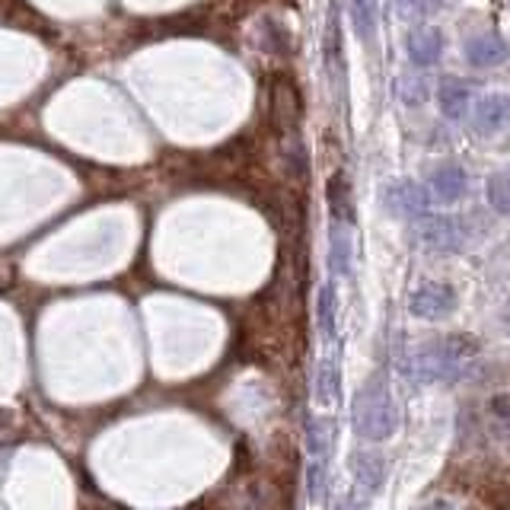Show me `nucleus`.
<instances>
[{"label": "nucleus", "instance_id": "nucleus-1", "mask_svg": "<svg viewBox=\"0 0 510 510\" xmlns=\"http://www.w3.org/2000/svg\"><path fill=\"white\" fill-rule=\"evenodd\" d=\"M507 55H510L507 42L495 32H482L466 42V61L472 67H497L501 61H507Z\"/></svg>", "mask_w": 510, "mask_h": 510}, {"label": "nucleus", "instance_id": "nucleus-2", "mask_svg": "<svg viewBox=\"0 0 510 510\" xmlns=\"http://www.w3.org/2000/svg\"><path fill=\"white\" fill-rule=\"evenodd\" d=\"M443 51V35L431 26H418L408 32V58H412L418 67H431V64L441 61Z\"/></svg>", "mask_w": 510, "mask_h": 510}, {"label": "nucleus", "instance_id": "nucleus-3", "mask_svg": "<svg viewBox=\"0 0 510 510\" xmlns=\"http://www.w3.org/2000/svg\"><path fill=\"white\" fill-rule=\"evenodd\" d=\"M272 112L274 121L281 125V131H294L297 119H300V99H297V90L291 80H278L272 90Z\"/></svg>", "mask_w": 510, "mask_h": 510}, {"label": "nucleus", "instance_id": "nucleus-4", "mask_svg": "<svg viewBox=\"0 0 510 510\" xmlns=\"http://www.w3.org/2000/svg\"><path fill=\"white\" fill-rule=\"evenodd\" d=\"M507 121H510V96H504V93H491V96H485L482 103L476 105L479 131L495 134L501 131Z\"/></svg>", "mask_w": 510, "mask_h": 510}, {"label": "nucleus", "instance_id": "nucleus-5", "mask_svg": "<svg viewBox=\"0 0 510 510\" xmlns=\"http://www.w3.org/2000/svg\"><path fill=\"white\" fill-rule=\"evenodd\" d=\"M326 198H329V210L336 224H354V198H351V185L344 179V173L332 175Z\"/></svg>", "mask_w": 510, "mask_h": 510}, {"label": "nucleus", "instance_id": "nucleus-6", "mask_svg": "<svg viewBox=\"0 0 510 510\" xmlns=\"http://www.w3.org/2000/svg\"><path fill=\"white\" fill-rule=\"evenodd\" d=\"M351 259H354V243H351V224H336L332 220V239H329V262L336 274H351Z\"/></svg>", "mask_w": 510, "mask_h": 510}, {"label": "nucleus", "instance_id": "nucleus-7", "mask_svg": "<svg viewBox=\"0 0 510 510\" xmlns=\"http://www.w3.org/2000/svg\"><path fill=\"white\" fill-rule=\"evenodd\" d=\"M453 307H456V294L450 291V287L427 284L412 297V309L418 316H437V313H443V309H453Z\"/></svg>", "mask_w": 510, "mask_h": 510}, {"label": "nucleus", "instance_id": "nucleus-8", "mask_svg": "<svg viewBox=\"0 0 510 510\" xmlns=\"http://www.w3.org/2000/svg\"><path fill=\"white\" fill-rule=\"evenodd\" d=\"M336 313H338V297H336V287L332 281L319 287V300H316V322H319V332L326 336V342L338 336V322H336Z\"/></svg>", "mask_w": 510, "mask_h": 510}, {"label": "nucleus", "instance_id": "nucleus-9", "mask_svg": "<svg viewBox=\"0 0 510 510\" xmlns=\"http://www.w3.org/2000/svg\"><path fill=\"white\" fill-rule=\"evenodd\" d=\"M437 103H441V112L447 119L460 121L469 112V86L456 84V80H443L441 90H437Z\"/></svg>", "mask_w": 510, "mask_h": 510}, {"label": "nucleus", "instance_id": "nucleus-10", "mask_svg": "<svg viewBox=\"0 0 510 510\" xmlns=\"http://www.w3.org/2000/svg\"><path fill=\"white\" fill-rule=\"evenodd\" d=\"M431 189L441 201H456L466 192V173L460 166H441L431 175Z\"/></svg>", "mask_w": 510, "mask_h": 510}, {"label": "nucleus", "instance_id": "nucleus-11", "mask_svg": "<svg viewBox=\"0 0 510 510\" xmlns=\"http://www.w3.org/2000/svg\"><path fill=\"white\" fill-rule=\"evenodd\" d=\"M342 389V373L332 361H322L319 371H316V402L319 406H332V398Z\"/></svg>", "mask_w": 510, "mask_h": 510}, {"label": "nucleus", "instance_id": "nucleus-12", "mask_svg": "<svg viewBox=\"0 0 510 510\" xmlns=\"http://www.w3.org/2000/svg\"><path fill=\"white\" fill-rule=\"evenodd\" d=\"M389 201H392V208L402 210V214H421V210L427 208L425 189H418V185H412V182L396 185V189L389 192Z\"/></svg>", "mask_w": 510, "mask_h": 510}, {"label": "nucleus", "instance_id": "nucleus-13", "mask_svg": "<svg viewBox=\"0 0 510 510\" xmlns=\"http://www.w3.org/2000/svg\"><path fill=\"white\" fill-rule=\"evenodd\" d=\"M351 22H354L361 42H373V35H377V10H373V0H351Z\"/></svg>", "mask_w": 510, "mask_h": 510}, {"label": "nucleus", "instance_id": "nucleus-14", "mask_svg": "<svg viewBox=\"0 0 510 510\" xmlns=\"http://www.w3.org/2000/svg\"><path fill=\"white\" fill-rule=\"evenodd\" d=\"M425 237L431 239L434 246H456L460 243V230H456L453 220L447 217H431L425 224Z\"/></svg>", "mask_w": 510, "mask_h": 510}, {"label": "nucleus", "instance_id": "nucleus-15", "mask_svg": "<svg viewBox=\"0 0 510 510\" xmlns=\"http://www.w3.org/2000/svg\"><path fill=\"white\" fill-rule=\"evenodd\" d=\"M488 201L495 210L510 217V175L507 173H497L488 179Z\"/></svg>", "mask_w": 510, "mask_h": 510}, {"label": "nucleus", "instance_id": "nucleus-16", "mask_svg": "<svg viewBox=\"0 0 510 510\" xmlns=\"http://www.w3.org/2000/svg\"><path fill=\"white\" fill-rule=\"evenodd\" d=\"M307 450L313 460H322V450H326V434H322L319 418H307Z\"/></svg>", "mask_w": 510, "mask_h": 510}, {"label": "nucleus", "instance_id": "nucleus-17", "mask_svg": "<svg viewBox=\"0 0 510 510\" xmlns=\"http://www.w3.org/2000/svg\"><path fill=\"white\" fill-rule=\"evenodd\" d=\"M443 7V0H398V10L406 16H431Z\"/></svg>", "mask_w": 510, "mask_h": 510}, {"label": "nucleus", "instance_id": "nucleus-18", "mask_svg": "<svg viewBox=\"0 0 510 510\" xmlns=\"http://www.w3.org/2000/svg\"><path fill=\"white\" fill-rule=\"evenodd\" d=\"M322 479H326V466H322V460H313L309 462V476H307L309 497H313V501H319L322 495Z\"/></svg>", "mask_w": 510, "mask_h": 510}, {"label": "nucleus", "instance_id": "nucleus-19", "mask_svg": "<svg viewBox=\"0 0 510 510\" xmlns=\"http://www.w3.org/2000/svg\"><path fill=\"white\" fill-rule=\"evenodd\" d=\"M488 412L497 415L501 421H510V392H501V396L488 398Z\"/></svg>", "mask_w": 510, "mask_h": 510}]
</instances>
